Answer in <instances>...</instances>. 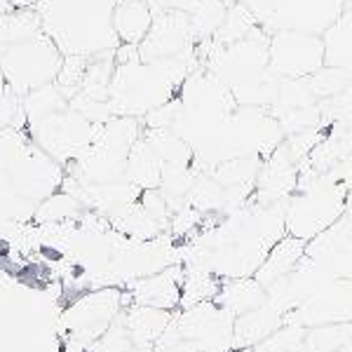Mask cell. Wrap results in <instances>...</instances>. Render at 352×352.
I'll return each instance as SVG.
<instances>
[{
  "label": "cell",
  "mask_w": 352,
  "mask_h": 352,
  "mask_svg": "<svg viewBox=\"0 0 352 352\" xmlns=\"http://www.w3.org/2000/svg\"><path fill=\"white\" fill-rule=\"evenodd\" d=\"M109 111L118 118H146L179 94L181 85L200 64L186 59L141 61L136 45H120L113 56Z\"/></svg>",
  "instance_id": "6da1fadb"
},
{
  "label": "cell",
  "mask_w": 352,
  "mask_h": 352,
  "mask_svg": "<svg viewBox=\"0 0 352 352\" xmlns=\"http://www.w3.org/2000/svg\"><path fill=\"white\" fill-rule=\"evenodd\" d=\"M61 64L64 56L45 36L33 5H19L0 16V73L10 92L26 96L52 85Z\"/></svg>",
  "instance_id": "7a4b0ae2"
},
{
  "label": "cell",
  "mask_w": 352,
  "mask_h": 352,
  "mask_svg": "<svg viewBox=\"0 0 352 352\" xmlns=\"http://www.w3.org/2000/svg\"><path fill=\"white\" fill-rule=\"evenodd\" d=\"M120 0H33L45 36L61 56L96 59L120 47L113 12Z\"/></svg>",
  "instance_id": "3957f363"
},
{
  "label": "cell",
  "mask_w": 352,
  "mask_h": 352,
  "mask_svg": "<svg viewBox=\"0 0 352 352\" xmlns=\"http://www.w3.org/2000/svg\"><path fill=\"white\" fill-rule=\"evenodd\" d=\"M202 66L230 89L237 106L270 109L275 101L280 78L268 68V33L261 28L230 45L209 43Z\"/></svg>",
  "instance_id": "277c9868"
},
{
  "label": "cell",
  "mask_w": 352,
  "mask_h": 352,
  "mask_svg": "<svg viewBox=\"0 0 352 352\" xmlns=\"http://www.w3.org/2000/svg\"><path fill=\"white\" fill-rule=\"evenodd\" d=\"M141 132H144L141 120L113 116L96 127V134L87 151L68 167L78 169L76 174L78 181H82V186L109 184V181L122 179L129 151L139 141Z\"/></svg>",
  "instance_id": "5b68a950"
},
{
  "label": "cell",
  "mask_w": 352,
  "mask_h": 352,
  "mask_svg": "<svg viewBox=\"0 0 352 352\" xmlns=\"http://www.w3.org/2000/svg\"><path fill=\"white\" fill-rule=\"evenodd\" d=\"M237 3L268 36L280 31L322 36L338 19L348 0H237Z\"/></svg>",
  "instance_id": "8992f818"
},
{
  "label": "cell",
  "mask_w": 352,
  "mask_h": 352,
  "mask_svg": "<svg viewBox=\"0 0 352 352\" xmlns=\"http://www.w3.org/2000/svg\"><path fill=\"white\" fill-rule=\"evenodd\" d=\"M132 305L127 292L118 287H101L82 294L66 308L61 324H64L68 340H76L82 348H89L109 331V327L120 317V312Z\"/></svg>",
  "instance_id": "52a82bcc"
},
{
  "label": "cell",
  "mask_w": 352,
  "mask_h": 352,
  "mask_svg": "<svg viewBox=\"0 0 352 352\" xmlns=\"http://www.w3.org/2000/svg\"><path fill=\"white\" fill-rule=\"evenodd\" d=\"M268 68L275 78H308L324 68L322 36L280 31L268 36Z\"/></svg>",
  "instance_id": "ba28073f"
},
{
  "label": "cell",
  "mask_w": 352,
  "mask_h": 352,
  "mask_svg": "<svg viewBox=\"0 0 352 352\" xmlns=\"http://www.w3.org/2000/svg\"><path fill=\"white\" fill-rule=\"evenodd\" d=\"M141 61L155 59H186L200 64L197 59V41L192 36V26L186 12H157L153 16L151 31L136 45Z\"/></svg>",
  "instance_id": "9c48e42d"
},
{
  "label": "cell",
  "mask_w": 352,
  "mask_h": 352,
  "mask_svg": "<svg viewBox=\"0 0 352 352\" xmlns=\"http://www.w3.org/2000/svg\"><path fill=\"white\" fill-rule=\"evenodd\" d=\"M181 285H184V270L176 265V268H164L148 277L132 280L127 287V296L132 305L172 310L181 303Z\"/></svg>",
  "instance_id": "30bf717a"
},
{
  "label": "cell",
  "mask_w": 352,
  "mask_h": 352,
  "mask_svg": "<svg viewBox=\"0 0 352 352\" xmlns=\"http://www.w3.org/2000/svg\"><path fill=\"white\" fill-rule=\"evenodd\" d=\"M124 331L134 340L139 348L155 350V343L167 331L169 322H172V312L148 308V305H127L120 315Z\"/></svg>",
  "instance_id": "8fae6325"
},
{
  "label": "cell",
  "mask_w": 352,
  "mask_h": 352,
  "mask_svg": "<svg viewBox=\"0 0 352 352\" xmlns=\"http://www.w3.org/2000/svg\"><path fill=\"white\" fill-rule=\"evenodd\" d=\"M324 66L338 68L352 76V5L348 3L338 19L322 33Z\"/></svg>",
  "instance_id": "7c38bea8"
},
{
  "label": "cell",
  "mask_w": 352,
  "mask_h": 352,
  "mask_svg": "<svg viewBox=\"0 0 352 352\" xmlns=\"http://www.w3.org/2000/svg\"><path fill=\"white\" fill-rule=\"evenodd\" d=\"M153 8L148 0H120L113 12V28H116L120 45H139L151 31Z\"/></svg>",
  "instance_id": "4fadbf2b"
},
{
  "label": "cell",
  "mask_w": 352,
  "mask_h": 352,
  "mask_svg": "<svg viewBox=\"0 0 352 352\" xmlns=\"http://www.w3.org/2000/svg\"><path fill=\"white\" fill-rule=\"evenodd\" d=\"M162 169L164 167H162L160 157H157V153L151 148V144L144 136H139V141H136L132 146V151H129L127 167H124V179L141 190L160 188Z\"/></svg>",
  "instance_id": "5bb4252c"
},
{
  "label": "cell",
  "mask_w": 352,
  "mask_h": 352,
  "mask_svg": "<svg viewBox=\"0 0 352 352\" xmlns=\"http://www.w3.org/2000/svg\"><path fill=\"white\" fill-rule=\"evenodd\" d=\"M197 3H200V0H148V5L153 8V14L169 12V10H176V12L188 14Z\"/></svg>",
  "instance_id": "9a60e30c"
},
{
  "label": "cell",
  "mask_w": 352,
  "mask_h": 352,
  "mask_svg": "<svg viewBox=\"0 0 352 352\" xmlns=\"http://www.w3.org/2000/svg\"><path fill=\"white\" fill-rule=\"evenodd\" d=\"M14 8H19V5H14L12 0H0V16L8 14L10 10H14Z\"/></svg>",
  "instance_id": "2e32d148"
},
{
  "label": "cell",
  "mask_w": 352,
  "mask_h": 352,
  "mask_svg": "<svg viewBox=\"0 0 352 352\" xmlns=\"http://www.w3.org/2000/svg\"><path fill=\"white\" fill-rule=\"evenodd\" d=\"M8 94V85H5V78H3V73H0V99Z\"/></svg>",
  "instance_id": "e0dca14e"
},
{
  "label": "cell",
  "mask_w": 352,
  "mask_h": 352,
  "mask_svg": "<svg viewBox=\"0 0 352 352\" xmlns=\"http://www.w3.org/2000/svg\"><path fill=\"white\" fill-rule=\"evenodd\" d=\"M14 5H33V0H12Z\"/></svg>",
  "instance_id": "ac0fdd59"
},
{
  "label": "cell",
  "mask_w": 352,
  "mask_h": 352,
  "mask_svg": "<svg viewBox=\"0 0 352 352\" xmlns=\"http://www.w3.org/2000/svg\"><path fill=\"white\" fill-rule=\"evenodd\" d=\"M348 3H350V5H352V0H348Z\"/></svg>",
  "instance_id": "d6986e66"
}]
</instances>
